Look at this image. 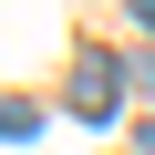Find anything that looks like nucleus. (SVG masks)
<instances>
[{
    "instance_id": "nucleus-1",
    "label": "nucleus",
    "mask_w": 155,
    "mask_h": 155,
    "mask_svg": "<svg viewBox=\"0 0 155 155\" xmlns=\"http://www.w3.org/2000/svg\"><path fill=\"white\" fill-rule=\"evenodd\" d=\"M114 83H124V62H114V52H83V62H72V114L104 124V114H114Z\"/></svg>"
}]
</instances>
